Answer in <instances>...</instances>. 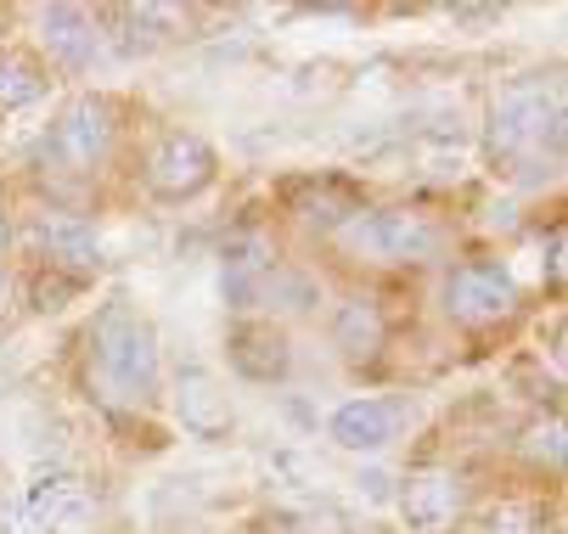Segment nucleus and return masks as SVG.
Listing matches in <instances>:
<instances>
[{"mask_svg": "<svg viewBox=\"0 0 568 534\" xmlns=\"http://www.w3.org/2000/svg\"><path fill=\"white\" fill-rule=\"evenodd\" d=\"M513 450L524 455V468L535 473V479H562V411H535L524 428H518V439H513Z\"/></svg>", "mask_w": 568, "mask_h": 534, "instance_id": "nucleus-18", "label": "nucleus"}, {"mask_svg": "<svg viewBox=\"0 0 568 534\" xmlns=\"http://www.w3.org/2000/svg\"><path fill=\"white\" fill-rule=\"evenodd\" d=\"M524 310H529L524 281L496 254L450 259L445 276H439V316L467 338H501L524 321Z\"/></svg>", "mask_w": 568, "mask_h": 534, "instance_id": "nucleus-5", "label": "nucleus"}, {"mask_svg": "<svg viewBox=\"0 0 568 534\" xmlns=\"http://www.w3.org/2000/svg\"><path fill=\"white\" fill-rule=\"evenodd\" d=\"M135 181L152 203L164 208H186L197 197H209L220 186V146L203 135V130H186V124H170L158 130L141 158H135Z\"/></svg>", "mask_w": 568, "mask_h": 534, "instance_id": "nucleus-7", "label": "nucleus"}, {"mask_svg": "<svg viewBox=\"0 0 568 534\" xmlns=\"http://www.w3.org/2000/svg\"><path fill=\"white\" fill-rule=\"evenodd\" d=\"M12 248H18V214H12L7 197H0V259H12Z\"/></svg>", "mask_w": 568, "mask_h": 534, "instance_id": "nucleus-21", "label": "nucleus"}, {"mask_svg": "<svg viewBox=\"0 0 568 534\" xmlns=\"http://www.w3.org/2000/svg\"><path fill=\"white\" fill-rule=\"evenodd\" d=\"M225 366L254 389H276L293 377V332L276 316H231L225 327Z\"/></svg>", "mask_w": 568, "mask_h": 534, "instance_id": "nucleus-10", "label": "nucleus"}, {"mask_svg": "<svg viewBox=\"0 0 568 534\" xmlns=\"http://www.w3.org/2000/svg\"><path fill=\"white\" fill-rule=\"evenodd\" d=\"M473 534H557V517L540 490H501L467 517Z\"/></svg>", "mask_w": 568, "mask_h": 534, "instance_id": "nucleus-17", "label": "nucleus"}, {"mask_svg": "<svg viewBox=\"0 0 568 534\" xmlns=\"http://www.w3.org/2000/svg\"><path fill=\"white\" fill-rule=\"evenodd\" d=\"M18 310H23V281H18V265H12V259H0V327H7Z\"/></svg>", "mask_w": 568, "mask_h": 534, "instance_id": "nucleus-20", "label": "nucleus"}, {"mask_svg": "<svg viewBox=\"0 0 568 534\" xmlns=\"http://www.w3.org/2000/svg\"><path fill=\"white\" fill-rule=\"evenodd\" d=\"M473 517V484L450 462H417L399 479V523L412 534H462Z\"/></svg>", "mask_w": 568, "mask_h": 534, "instance_id": "nucleus-8", "label": "nucleus"}, {"mask_svg": "<svg viewBox=\"0 0 568 534\" xmlns=\"http://www.w3.org/2000/svg\"><path fill=\"white\" fill-rule=\"evenodd\" d=\"M29 517H34L40 534H97L102 528V495L85 479L57 473L29 495Z\"/></svg>", "mask_w": 568, "mask_h": 534, "instance_id": "nucleus-15", "label": "nucleus"}, {"mask_svg": "<svg viewBox=\"0 0 568 534\" xmlns=\"http://www.w3.org/2000/svg\"><path fill=\"white\" fill-rule=\"evenodd\" d=\"M366 203H372V197H366L361 186H349L344 175H298V181L282 186V208H287V219L298 225V232L321 237V243H327L344 219H355Z\"/></svg>", "mask_w": 568, "mask_h": 534, "instance_id": "nucleus-12", "label": "nucleus"}, {"mask_svg": "<svg viewBox=\"0 0 568 534\" xmlns=\"http://www.w3.org/2000/svg\"><path fill=\"white\" fill-rule=\"evenodd\" d=\"M327 349L349 371H377L394 349V316L377 287H349L327 310Z\"/></svg>", "mask_w": 568, "mask_h": 534, "instance_id": "nucleus-9", "label": "nucleus"}, {"mask_svg": "<svg viewBox=\"0 0 568 534\" xmlns=\"http://www.w3.org/2000/svg\"><path fill=\"white\" fill-rule=\"evenodd\" d=\"M327 248L361 276H417L456 259V225L428 203H366L327 237Z\"/></svg>", "mask_w": 568, "mask_h": 534, "instance_id": "nucleus-3", "label": "nucleus"}, {"mask_svg": "<svg viewBox=\"0 0 568 534\" xmlns=\"http://www.w3.org/2000/svg\"><path fill=\"white\" fill-rule=\"evenodd\" d=\"M51 73H85L102 57V18L85 7H45L40 12V45Z\"/></svg>", "mask_w": 568, "mask_h": 534, "instance_id": "nucleus-14", "label": "nucleus"}, {"mask_svg": "<svg viewBox=\"0 0 568 534\" xmlns=\"http://www.w3.org/2000/svg\"><path fill=\"white\" fill-rule=\"evenodd\" d=\"M490 158L501 170H524L540 164L546 152H562V91L546 80H513L496 102H490Z\"/></svg>", "mask_w": 568, "mask_h": 534, "instance_id": "nucleus-6", "label": "nucleus"}, {"mask_svg": "<svg viewBox=\"0 0 568 534\" xmlns=\"http://www.w3.org/2000/svg\"><path fill=\"white\" fill-rule=\"evenodd\" d=\"M124 135H130V107L108 91H73L57 102L51 124L34 141V175L45 186V203L85 208L79 197L97 192V181L113 175L124 158Z\"/></svg>", "mask_w": 568, "mask_h": 534, "instance_id": "nucleus-2", "label": "nucleus"}, {"mask_svg": "<svg viewBox=\"0 0 568 534\" xmlns=\"http://www.w3.org/2000/svg\"><path fill=\"white\" fill-rule=\"evenodd\" d=\"M540 276H546V292L562 298V219L546 225V243H540Z\"/></svg>", "mask_w": 568, "mask_h": 534, "instance_id": "nucleus-19", "label": "nucleus"}, {"mask_svg": "<svg viewBox=\"0 0 568 534\" xmlns=\"http://www.w3.org/2000/svg\"><path fill=\"white\" fill-rule=\"evenodd\" d=\"M18 248H23V265H18V270H34V276L68 281L73 292L97 287V276L108 270L102 225H97L85 208L45 203V197L18 219Z\"/></svg>", "mask_w": 568, "mask_h": 534, "instance_id": "nucleus-4", "label": "nucleus"}, {"mask_svg": "<svg viewBox=\"0 0 568 534\" xmlns=\"http://www.w3.org/2000/svg\"><path fill=\"white\" fill-rule=\"evenodd\" d=\"M73 383L102 417L113 422H141L158 417L164 405V338H158V321L141 310L135 298H108L91 310L85 332H79L73 349Z\"/></svg>", "mask_w": 568, "mask_h": 534, "instance_id": "nucleus-1", "label": "nucleus"}, {"mask_svg": "<svg viewBox=\"0 0 568 534\" xmlns=\"http://www.w3.org/2000/svg\"><path fill=\"white\" fill-rule=\"evenodd\" d=\"M265 534H298V528H265Z\"/></svg>", "mask_w": 568, "mask_h": 534, "instance_id": "nucleus-22", "label": "nucleus"}, {"mask_svg": "<svg viewBox=\"0 0 568 534\" xmlns=\"http://www.w3.org/2000/svg\"><path fill=\"white\" fill-rule=\"evenodd\" d=\"M405 433V405L394 394H349L327 417V439L349 455H377Z\"/></svg>", "mask_w": 568, "mask_h": 534, "instance_id": "nucleus-13", "label": "nucleus"}, {"mask_svg": "<svg viewBox=\"0 0 568 534\" xmlns=\"http://www.w3.org/2000/svg\"><path fill=\"white\" fill-rule=\"evenodd\" d=\"M164 405L175 411V428L186 439H203V444H220L236 433V400L231 389L209 366H181L170 383H164Z\"/></svg>", "mask_w": 568, "mask_h": 534, "instance_id": "nucleus-11", "label": "nucleus"}, {"mask_svg": "<svg viewBox=\"0 0 568 534\" xmlns=\"http://www.w3.org/2000/svg\"><path fill=\"white\" fill-rule=\"evenodd\" d=\"M51 85H57V73L45 68V57L29 40L0 45V119L23 113V107H40L51 96Z\"/></svg>", "mask_w": 568, "mask_h": 534, "instance_id": "nucleus-16", "label": "nucleus"}]
</instances>
